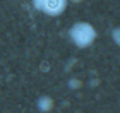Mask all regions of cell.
Here are the masks:
<instances>
[{
  "label": "cell",
  "mask_w": 120,
  "mask_h": 113,
  "mask_svg": "<svg viewBox=\"0 0 120 113\" xmlns=\"http://www.w3.org/2000/svg\"><path fill=\"white\" fill-rule=\"evenodd\" d=\"M96 29L91 22L86 21H77L69 28V40L77 48H89L96 41Z\"/></svg>",
  "instance_id": "cell-1"
},
{
  "label": "cell",
  "mask_w": 120,
  "mask_h": 113,
  "mask_svg": "<svg viewBox=\"0 0 120 113\" xmlns=\"http://www.w3.org/2000/svg\"><path fill=\"white\" fill-rule=\"evenodd\" d=\"M36 108L40 113H48V111H52L53 108V99L50 98V96H40L36 101Z\"/></svg>",
  "instance_id": "cell-3"
},
{
  "label": "cell",
  "mask_w": 120,
  "mask_h": 113,
  "mask_svg": "<svg viewBox=\"0 0 120 113\" xmlns=\"http://www.w3.org/2000/svg\"><path fill=\"white\" fill-rule=\"evenodd\" d=\"M69 2H72V4H81L82 0H69Z\"/></svg>",
  "instance_id": "cell-6"
},
{
  "label": "cell",
  "mask_w": 120,
  "mask_h": 113,
  "mask_svg": "<svg viewBox=\"0 0 120 113\" xmlns=\"http://www.w3.org/2000/svg\"><path fill=\"white\" fill-rule=\"evenodd\" d=\"M69 87H70V89L81 87V80H79V79H70V80H69Z\"/></svg>",
  "instance_id": "cell-5"
},
{
  "label": "cell",
  "mask_w": 120,
  "mask_h": 113,
  "mask_svg": "<svg viewBox=\"0 0 120 113\" xmlns=\"http://www.w3.org/2000/svg\"><path fill=\"white\" fill-rule=\"evenodd\" d=\"M31 5L34 10L48 15V17H58L65 12L69 0H31Z\"/></svg>",
  "instance_id": "cell-2"
},
{
  "label": "cell",
  "mask_w": 120,
  "mask_h": 113,
  "mask_svg": "<svg viewBox=\"0 0 120 113\" xmlns=\"http://www.w3.org/2000/svg\"><path fill=\"white\" fill-rule=\"evenodd\" d=\"M112 40L117 46H120V26L115 28V29H112Z\"/></svg>",
  "instance_id": "cell-4"
}]
</instances>
